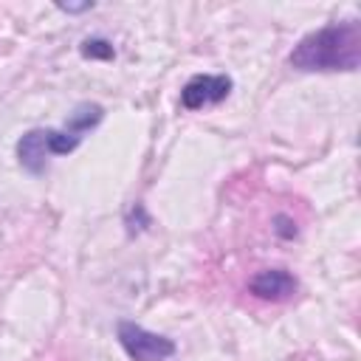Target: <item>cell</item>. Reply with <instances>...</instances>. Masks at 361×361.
<instances>
[{
  "instance_id": "cell-1",
  "label": "cell",
  "mask_w": 361,
  "mask_h": 361,
  "mask_svg": "<svg viewBox=\"0 0 361 361\" xmlns=\"http://www.w3.org/2000/svg\"><path fill=\"white\" fill-rule=\"evenodd\" d=\"M288 65L305 73L355 71L361 65V25L344 20L305 34L288 54Z\"/></svg>"
},
{
  "instance_id": "cell-2",
  "label": "cell",
  "mask_w": 361,
  "mask_h": 361,
  "mask_svg": "<svg viewBox=\"0 0 361 361\" xmlns=\"http://www.w3.org/2000/svg\"><path fill=\"white\" fill-rule=\"evenodd\" d=\"M116 338L133 361H166L178 350L169 336L152 333V330H147V327H141L130 319H121L116 324Z\"/></svg>"
},
{
  "instance_id": "cell-3",
  "label": "cell",
  "mask_w": 361,
  "mask_h": 361,
  "mask_svg": "<svg viewBox=\"0 0 361 361\" xmlns=\"http://www.w3.org/2000/svg\"><path fill=\"white\" fill-rule=\"evenodd\" d=\"M234 82L226 73H195L183 87H180V104L186 110H203L212 104H220L228 99Z\"/></svg>"
},
{
  "instance_id": "cell-4",
  "label": "cell",
  "mask_w": 361,
  "mask_h": 361,
  "mask_svg": "<svg viewBox=\"0 0 361 361\" xmlns=\"http://www.w3.org/2000/svg\"><path fill=\"white\" fill-rule=\"evenodd\" d=\"M299 290V279L285 268H265L248 279V293L265 302H285Z\"/></svg>"
},
{
  "instance_id": "cell-5",
  "label": "cell",
  "mask_w": 361,
  "mask_h": 361,
  "mask_svg": "<svg viewBox=\"0 0 361 361\" xmlns=\"http://www.w3.org/2000/svg\"><path fill=\"white\" fill-rule=\"evenodd\" d=\"M17 149V161L25 172L31 175H45L48 169V161H51V152L45 147V127H34L28 133H23L14 144Z\"/></svg>"
},
{
  "instance_id": "cell-6",
  "label": "cell",
  "mask_w": 361,
  "mask_h": 361,
  "mask_svg": "<svg viewBox=\"0 0 361 361\" xmlns=\"http://www.w3.org/2000/svg\"><path fill=\"white\" fill-rule=\"evenodd\" d=\"M102 118H104V107H102V104H96V102H79V104L71 110V116L65 118L62 127H68L71 133H76V135L85 138V133H90L93 127H99Z\"/></svg>"
},
{
  "instance_id": "cell-7",
  "label": "cell",
  "mask_w": 361,
  "mask_h": 361,
  "mask_svg": "<svg viewBox=\"0 0 361 361\" xmlns=\"http://www.w3.org/2000/svg\"><path fill=\"white\" fill-rule=\"evenodd\" d=\"M82 144V135L71 133L68 127H45V147L54 155H68Z\"/></svg>"
},
{
  "instance_id": "cell-8",
  "label": "cell",
  "mask_w": 361,
  "mask_h": 361,
  "mask_svg": "<svg viewBox=\"0 0 361 361\" xmlns=\"http://www.w3.org/2000/svg\"><path fill=\"white\" fill-rule=\"evenodd\" d=\"M79 54L85 56V59H113L116 56V48H113V42L110 39H104V37H87V39H82V45H79Z\"/></svg>"
},
{
  "instance_id": "cell-9",
  "label": "cell",
  "mask_w": 361,
  "mask_h": 361,
  "mask_svg": "<svg viewBox=\"0 0 361 361\" xmlns=\"http://www.w3.org/2000/svg\"><path fill=\"white\" fill-rule=\"evenodd\" d=\"M124 226H127V234H130V237H133V234H141V231H147V228L152 226V217L147 214V209H144L141 200L130 203V209L124 212Z\"/></svg>"
},
{
  "instance_id": "cell-10",
  "label": "cell",
  "mask_w": 361,
  "mask_h": 361,
  "mask_svg": "<svg viewBox=\"0 0 361 361\" xmlns=\"http://www.w3.org/2000/svg\"><path fill=\"white\" fill-rule=\"evenodd\" d=\"M274 234L282 237V240H293L296 237V223L288 214H276L274 217Z\"/></svg>"
},
{
  "instance_id": "cell-11",
  "label": "cell",
  "mask_w": 361,
  "mask_h": 361,
  "mask_svg": "<svg viewBox=\"0 0 361 361\" xmlns=\"http://www.w3.org/2000/svg\"><path fill=\"white\" fill-rule=\"evenodd\" d=\"M56 8H59V11H65V14H79V11H90V8H93V3H79V6H71V3H56Z\"/></svg>"
}]
</instances>
